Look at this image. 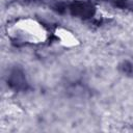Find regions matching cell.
Here are the masks:
<instances>
[{"mask_svg":"<svg viewBox=\"0 0 133 133\" xmlns=\"http://www.w3.org/2000/svg\"><path fill=\"white\" fill-rule=\"evenodd\" d=\"M118 69H119V71H121L123 74H125V75H127V76H132V77H133V63L130 62L129 60L123 61V62L118 65Z\"/></svg>","mask_w":133,"mask_h":133,"instance_id":"obj_4","label":"cell"},{"mask_svg":"<svg viewBox=\"0 0 133 133\" xmlns=\"http://www.w3.org/2000/svg\"><path fill=\"white\" fill-rule=\"evenodd\" d=\"M55 9L59 12L68 11L74 17L81 18L84 20H88L94 18L96 14V8L92 5V3L88 1H80L76 0L69 3H58L55 6Z\"/></svg>","mask_w":133,"mask_h":133,"instance_id":"obj_1","label":"cell"},{"mask_svg":"<svg viewBox=\"0 0 133 133\" xmlns=\"http://www.w3.org/2000/svg\"><path fill=\"white\" fill-rule=\"evenodd\" d=\"M110 4L133 12V0H105Z\"/></svg>","mask_w":133,"mask_h":133,"instance_id":"obj_3","label":"cell"},{"mask_svg":"<svg viewBox=\"0 0 133 133\" xmlns=\"http://www.w3.org/2000/svg\"><path fill=\"white\" fill-rule=\"evenodd\" d=\"M7 85L15 91H26L29 88V83L24 70L20 66L10 69L7 75Z\"/></svg>","mask_w":133,"mask_h":133,"instance_id":"obj_2","label":"cell"}]
</instances>
